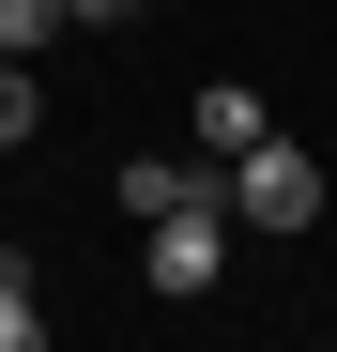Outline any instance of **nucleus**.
<instances>
[{
    "label": "nucleus",
    "mask_w": 337,
    "mask_h": 352,
    "mask_svg": "<svg viewBox=\"0 0 337 352\" xmlns=\"http://www.w3.org/2000/svg\"><path fill=\"white\" fill-rule=\"evenodd\" d=\"M230 230H261V245H307V230H322V153L246 138V153H230Z\"/></svg>",
    "instance_id": "nucleus-1"
},
{
    "label": "nucleus",
    "mask_w": 337,
    "mask_h": 352,
    "mask_svg": "<svg viewBox=\"0 0 337 352\" xmlns=\"http://www.w3.org/2000/svg\"><path fill=\"white\" fill-rule=\"evenodd\" d=\"M138 276L168 291V307H199V291L230 276V214H153V230H138Z\"/></svg>",
    "instance_id": "nucleus-2"
},
{
    "label": "nucleus",
    "mask_w": 337,
    "mask_h": 352,
    "mask_svg": "<svg viewBox=\"0 0 337 352\" xmlns=\"http://www.w3.org/2000/svg\"><path fill=\"white\" fill-rule=\"evenodd\" d=\"M0 352H62V337H46V291H31L16 261H0Z\"/></svg>",
    "instance_id": "nucleus-5"
},
{
    "label": "nucleus",
    "mask_w": 337,
    "mask_h": 352,
    "mask_svg": "<svg viewBox=\"0 0 337 352\" xmlns=\"http://www.w3.org/2000/svg\"><path fill=\"white\" fill-rule=\"evenodd\" d=\"M46 31H62V0H0V62H31Z\"/></svg>",
    "instance_id": "nucleus-6"
},
{
    "label": "nucleus",
    "mask_w": 337,
    "mask_h": 352,
    "mask_svg": "<svg viewBox=\"0 0 337 352\" xmlns=\"http://www.w3.org/2000/svg\"><path fill=\"white\" fill-rule=\"evenodd\" d=\"M31 123H46V92H31V62H0V153H16Z\"/></svg>",
    "instance_id": "nucleus-7"
},
{
    "label": "nucleus",
    "mask_w": 337,
    "mask_h": 352,
    "mask_svg": "<svg viewBox=\"0 0 337 352\" xmlns=\"http://www.w3.org/2000/svg\"><path fill=\"white\" fill-rule=\"evenodd\" d=\"M123 214H230V153H123Z\"/></svg>",
    "instance_id": "nucleus-3"
},
{
    "label": "nucleus",
    "mask_w": 337,
    "mask_h": 352,
    "mask_svg": "<svg viewBox=\"0 0 337 352\" xmlns=\"http://www.w3.org/2000/svg\"><path fill=\"white\" fill-rule=\"evenodd\" d=\"M62 31H138V0H62Z\"/></svg>",
    "instance_id": "nucleus-8"
},
{
    "label": "nucleus",
    "mask_w": 337,
    "mask_h": 352,
    "mask_svg": "<svg viewBox=\"0 0 337 352\" xmlns=\"http://www.w3.org/2000/svg\"><path fill=\"white\" fill-rule=\"evenodd\" d=\"M184 138H199V153H246V138H276V107H261L246 77H215V92L184 107Z\"/></svg>",
    "instance_id": "nucleus-4"
}]
</instances>
